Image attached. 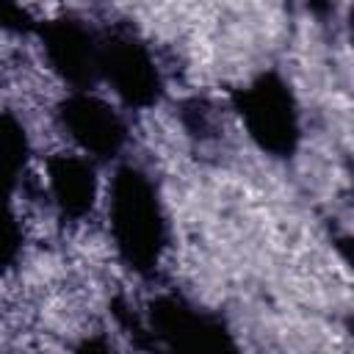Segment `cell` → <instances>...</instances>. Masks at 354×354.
I'll return each instance as SVG.
<instances>
[{"mask_svg": "<svg viewBox=\"0 0 354 354\" xmlns=\"http://www.w3.org/2000/svg\"><path fill=\"white\" fill-rule=\"evenodd\" d=\"M47 188H50V202L64 218L83 221L97 202L94 163L77 152L53 155L47 160Z\"/></svg>", "mask_w": 354, "mask_h": 354, "instance_id": "5b68a950", "label": "cell"}, {"mask_svg": "<svg viewBox=\"0 0 354 354\" xmlns=\"http://www.w3.org/2000/svg\"><path fill=\"white\" fill-rule=\"evenodd\" d=\"M19 252H22V227L17 216L0 202V271L14 266Z\"/></svg>", "mask_w": 354, "mask_h": 354, "instance_id": "8992f818", "label": "cell"}, {"mask_svg": "<svg viewBox=\"0 0 354 354\" xmlns=\"http://www.w3.org/2000/svg\"><path fill=\"white\" fill-rule=\"evenodd\" d=\"M111 230L116 249L136 271H149L163 252V216L149 180L138 169H122L111 194Z\"/></svg>", "mask_w": 354, "mask_h": 354, "instance_id": "6da1fadb", "label": "cell"}, {"mask_svg": "<svg viewBox=\"0 0 354 354\" xmlns=\"http://www.w3.org/2000/svg\"><path fill=\"white\" fill-rule=\"evenodd\" d=\"M97 69L105 72L108 83H113V91L127 100L130 105L152 102L158 94V69L149 58L147 47L133 39H113L105 41V47L97 53Z\"/></svg>", "mask_w": 354, "mask_h": 354, "instance_id": "7a4b0ae2", "label": "cell"}, {"mask_svg": "<svg viewBox=\"0 0 354 354\" xmlns=\"http://www.w3.org/2000/svg\"><path fill=\"white\" fill-rule=\"evenodd\" d=\"M243 113L249 119L252 136H257L263 147L277 152H285L290 147L296 136L290 94L274 75H263L243 91Z\"/></svg>", "mask_w": 354, "mask_h": 354, "instance_id": "3957f363", "label": "cell"}, {"mask_svg": "<svg viewBox=\"0 0 354 354\" xmlns=\"http://www.w3.org/2000/svg\"><path fill=\"white\" fill-rule=\"evenodd\" d=\"M61 122H64L69 138L77 147H83L86 158H88V152L97 158H108L124 141V124H122L119 113L97 97L80 94V97L66 100L64 111H61Z\"/></svg>", "mask_w": 354, "mask_h": 354, "instance_id": "277c9868", "label": "cell"}]
</instances>
